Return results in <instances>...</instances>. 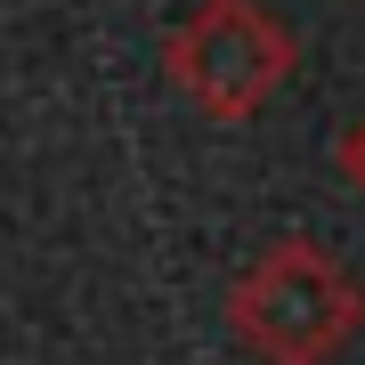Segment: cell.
Returning <instances> with one entry per match:
<instances>
[{
	"instance_id": "6da1fadb",
	"label": "cell",
	"mask_w": 365,
	"mask_h": 365,
	"mask_svg": "<svg viewBox=\"0 0 365 365\" xmlns=\"http://www.w3.org/2000/svg\"><path fill=\"white\" fill-rule=\"evenodd\" d=\"M244 317H252V341H260V349L300 365V357H317L341 333L349 300H341V276L317 260V252H276V260L244 284Z\"/></svg>"
}]
</instances>
